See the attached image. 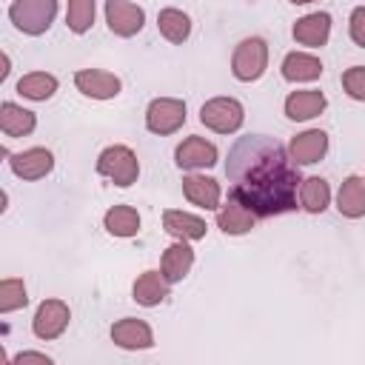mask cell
<instances>
[{"label": "cell", "mask_w": 365, "mask_h": 365, "mask_svg": "<svg viewBox=\"0 0 365 365\" xmlns=\"http://www.w3.org/2000/svg\"><path fill=\"white\" fill-rule=\"evenodd\" d=\"M225 174L231 180V197L248 205L257 217H277L297 208L302 182L299 165L274 137H240L228 151Z\"/></svg>", "instance_id": "1"}, {"label": "cell", "mask_w": 365, "mask_h": 365, "mask_svg": "<svg viewBox=\"0 0 365 365\" xmlns=\"http://www.w3.org/2000/svg\"><path fill=\"white\" fill-rule=\"evenodd\" d=\"M57 14V0H11L9 6V20L14 23L17 31L29 37H40L48 31Z\"/></svg>", "instance_id": "2"}, {"label": "cell", "mask_w": 365, "mask_h": 365, "mask_svg": "<svg viewBox=\"0 0 365 365\" xmlns=\"http://www.w3.org/2000/svg\"><path fill=\"white\" fill-rule=\"evenodd\" d=\"M268 68V43L262 37H245L231 54V74L240 83H254Z\"/></svg>", "instance_id": "3"}, {"label": "cell", "mask_w": 365, "mask_h": 365, "mask_svg": "<svg viewBox=\"0 0 365 365\" xmlns=\"http://www.w3.org/2000/svg\"><path fill=\"white\" fill-rule=\"evenodd\" d=\"M97 174L108 177L114 185L120 188H128L137 182L140 177V163H137V154L128 148V145H108L100 151L97 157Z\"/></svg>", "instance_id": "4"}, {"label": "cell", "mask_w": 365, "mask_h": 365, "mask_svg": "<svg viewBox=\"0 0 365 365\" xmlns=\"http://www.w3.org/2000/svg\"><path fill=\"white\" fill-rule=\"evenodd\" d=\"M200 123L217 134H234L245 123V108L234 97H211L200 108Z\"/></svg>", "instance_id": "5"}, {"label": "cell", "mask_w": 365, "mask_h": 365, "mask_svg": "<svg viewBox=\"0 0 365 365\" xmlns=\"http://www.w3.org/2000/svg\"><path fill=\"white\" fill-rule=\"evenodd\" d=\"M182 123H185V103L177 97H157L145 108V128L151 134L160 137L174 134L182 128Z\"/></svg>", "instance_id": "6"}, {"label": "cell", "mask_w": 365, "mask_h": 365, "mask_svg": "<svg viewBox=\"0 0 365 365\" xmlns=\"http://www.w3.org/2000/svg\"><path fill=\"white\" fill-rule=\"evenodd\" d=\"M68 319H71V311L63 299H43L34 311V319H31V331L37 339H57L66 328H68Z\"/></svg>", "instance_id": "7"}, {"label": "cell", "mask_w": 365, "mask_h": 365, "mask_svg": "<svg viewBox=\"0 0 365 365\" xmlns=\"http://www.w3.org/2000/svg\"><path fill=\"white\" fill-rule=\"evenodd\" d=\"M217 160H220L217 145H214L211 140H205V137H197V134L185 137V140L174 148V163H177V168H182V171L211 168V165H217Z\"/></svg>", "instance_id": "8"}, {"label": "cell", "mask_w": 365, "mask_h": 365, "mask_svg": "<svg viewBox=\"0 0 365 365\" xmlns=\"http://www.w3.org/2000/svg\"><path fill=\"white\" fill-rule=\"evenodd\" d=\"M106 23L117 37H134L145 26V11L131 0H106Z\"/></svg>", "instance_id": "9"}, {"label": "cell", "mask_w": 365, "mask_h": 365, "mask_svg": "<svg viewBox=\"0 0 365 365\" xmlns=\"http://www.w3.org/2000/svg\"><path fill=\"white\" fill-rule=\"evenodd\" d=\"M9 165L14 171V177L20 180H43L46 174H51L54 168V154L43 145H34V148H26V151H17V154H9Z\"/></svg>", "instance_id": "10"}, {"label": "cell", "mask_w": 365, "mask_h": 365, "mask_svg": "<svg viewBox=\"0 0 365 365\" xmlns=\"http://www.w3.org/2000/svg\"><path fill=\"white\" fill-rule=\"evenodd\" d=\"M74 86L80 94H86L91 100H111L123 88L120 77L111 71H103V68H80L74 74Z\"/></svg>", "instance_id": "11"}, {"label": "cell", "mask_w": 365, "mask_h": 365, "mask_svg": "<svg viewBox=\"0 0 365 365\" xmlns=\"http://www.w3.org/2000/svg\"><path fill=\"white\" fill-rule=\"evenodd\" d=\"M182 194L191 205L202 208V211H217L220 200H222V188L214 177L205 174H185L182 177Z\"/></svg>", "instance_id": "12"}, {"label": "cell", "mask_w": 365, "mask_h": 365, "mask_svg": "<svg viewBox=\"0 0 365 365\" xmlns=\"http://www.w3.org/2000/svg\"><path fill=\"white\" fill-rule=\"evenodd\" d=\"M111 339H114V345H120L125 351H145L154 345V331L148 322L125 317L111 325Z\"/></svg>", "instance_id": "13"}, {"label": "cell", "mask_w": 365, "mask_h": 365, "mask_svg": "<svg viewBox=\"0 0 365 365\" xmlns=\"http://www.w3.org/2000/svg\"><path fill=\"white\" fill-rule=\"evenodd\" d=\"M288 154L297 165H314L328 154V134L322 128H308L291 140Z\"/></svg>", "instance_id": "14"}, {"label": "cell", "mask_w": 365, "mask_h": 365, "mask_svg": "<svg viewBox=\"0 0 365 365\" xmlns=\"http://www.w3.org/2000/svg\"><path fill=\"white\" fill-rule=\"evenodd\" d=\"M294 40L299 46H308V48H319L328 43L331 37V14L328 11H311L305 17H299L291 29Z\"/></svg>", "instance_id": "15"}, {"label": "cell", "mask_w": 365, "mask_h": 365, "mask_svg": "<svg viewBox=\"0 0 365 365\" xmlns=\"http://www.w3.org/2000/svg\"><path fill=\"white\" fill-rule=\"evenodd\" d=\"M328 106L325 94L317 91V88H302V91H291L285 97V117L294 120V123H305V120H314L317 114H322Z\"/></svg>", "instance_id": "16"}, {"label": "cell", "mask_w": 365, "mask_h": 365, "mask_svg": "<svg viewBox=\"0 0 365 365\" xmlns=\"http://www.w3.org/2000/svg\"><path fill=\"white\" fill-rule=\"evenodd\" d=\"M254 222H257V214L248 205H242L240 200H234V197L225 205H220V211H217V228L222 234H228V237L248 234L254 228Z\"/></svg>", "instance_id": "17"}, {"label": "cell", "mask_w": 365, "mask_h": 365, "mask_svg": "<svg viewBox=\"0 0 365 365\" xmlns=\"http://www.w3.org/2000/svg\"><path fill=\"white\" fill-rule=\"evenodd\" d=\"M163 228L174 237V240H185V242H194V240H202L208 225L202 217L197 214H188V211H180V208H168L163 211Z\"/></svg>", "instance_id": "18"}, {"label": "cell", "mask_w": 365, "mask_h": 365, "mask_svg": "<svg viewBox=\"0 0 365 365\" xmlns=\"http://www.w3.org/2000/svg\"><path fill=\"white\" fill-rule=\"evenodd\" d=\"M171 282L163 277V271H143L131 285V299L143 308H154L168 297Z\"/></svg>", "instance_id": "19"}, {"label": "cell", "mask_w": 365, "mask_h": 365, "mask_svg": "<svg viewBox=\"0 0 365 365\" xmlns=\"http://www.w3.org/2000/svg\"><path fill=\"white\" fill-rule=\"evenodd\" d=\"M279 71L288 83H314L322 77V63H319V57H314L308 51H291L282 57Z\"/></svg>", "instance_id": "20"}, {"label": "cell", "mask_w": 365, "mask_h": 365, "mask_svg": "<svg viewBox=\"0 0 365 365\" xmlns=\"http://www.w3.org/2000/svg\"><path fill=\"white\" fill-rule=\"evenodd\" d=\"M191 265H194V248H191L185 240H177V242H171V245L163 251L160 271H163V277H165L171 285L180 282V279H185V274L191 271Z\"/></svg>", "instance_id": "21"}, {"label": "cell", "mask_w": 365, "mask_h": 365, "mask_svg": "<svg viewBox=\"0 0 365 365\" xmlns=\"http://www.w3.org/2000/svg\"><path fill=\"white\" fill-rule=\"evenodd\" d=\"M336 211L348 220L365 217V177L351 174L342 180V185L336 191Z\"/></svg>", "instance_id": "22"}, {"label": "cell", "mask_w": 365, "mask_h": 365, "mask_svg": "<svg viewBox=\"0 0 365 365\" xmlns=\"http://www.w3.org/2000/svg\"><path fill=\"white\" fill-rule=\"evenodd\" d=\"M34 128H37L34 111H29V108H23V106H17V103H11V100H6V103L0 106V131H3L6 137H26V134H31Z\"/></svg>", "instance_id": "23"}, {"label": "cell", "mask_w": 365, "mask_h": 365, "mask_svg": "<svg viewBox=\"0 0 365 365\" xmlns=\"http://www.w3.org/2000/svg\"><path fill=\"white\" fill-rule=\"evenodd\" d=\"M103 225H106V231L111 237H123V240L125 237H137V231H140V214L131 205H111L106 211V217H103Z\"/></svg>", "instance_id": "24"}, {"label": "cell", "mask_w": 365, "mask_h": 365, "mask_svg": "<svg viewBox=\"0 0 365 365\" xmlns=\"http://www.w3.org/2000/svg\"><path fill=\"white\" fill-rule=\"evenodd\" d=\"M54 91H57V77L48 74V71H29L17 80V94L26 97V100L43 103V100L54 97Z\"/></svg>", "instance_id": "25"}, {"label": "cell", "mask_w": 365, "mask_h": 365, "mask_svg": "<svg viewBox=\"0 0 365 365\" xmlns=\"http://www.w3.org/2000/svg\"><path fill=\"white\" fill-rule=\"evenodd\" d=\"M331 202V185L322 177H305L299 182V205L308 214H322Z\"/></svg>", "instance_id": "26"}, {"label": "cell", "mask_w": 365, "mask_h": 365, "mask_svg": "<svg viewBox=\"0 0 365 365\" xmlns=\"http://www.w3.org/2000/svg\"><path fill=\"white\" fill-rule=\"evenodd\" d=\"M157 29L168 43H185L191 34V17L180 9H163L157 14Z\"/></svg>", "instance_id": "27"}, {"label": "cell", "mask_w": 365, "mask_h": 365, "mask_svg": "<svg viewBox=\"0 0 365 365\" xmlns=\"http://www.w3.org/2000/svg\"><path fill=\"white\" fill-rule=\"evenodd\" d=\"M94 14H97L94 0H68V6H66V26H68V31L86 34L91 29V23H94Z\"/></svg>", "instance_id": "28"}, {"label": "cell", "mask_w": 365, "mask_h": 365, "mask_svg": "<svg viewBox=\"0 0 365 365\" xmlns=\"http://www.w3.org/2000/svg\"><path fill=\"white\" fill-rule=\"evenodd\" d=\"M29 297H26V285L17 277H6L0 282V314H11L17 308H26Z\"/></svg>", "instance_id": "29"}, {"label": "cell", "mask_w": 365, "mask_h": 365, "mask_svg": "<svg viewBox=\"0 0 365 365\" xmlns=\"http://www.w3.org/2000/svg\"><path fill=\"white\" fill-rule=\"evenodd\" d=\"M342 88L351 100L365 103V66H351L342 71Z\"/></svg>", "instance_id": "30"}, {"label": "cell", "mask_w": 365, "mask_h": 365, "mask_svg": "<svg viewBox=\"0 0 365 365\" xmlns=\"http://www.w3.org/2000/svg\"><path fill=\"white\" fill-rule=\"evenodd\" d=\"M348 34H351V40L359 48H365V6H356L351 11V17H348Z\"/></svg>", "instance_id": "31"}, {"label": "cell", "mask_w": 365, "mask_h": 365, "mask_svg": "<svg viewBox=\"0 0 365 365\" xmlns=\"http://www.w3.org/2000/svg\"><path fill=\"white\" fill-rule=\"evenodd\" d=\"M11 362H14V365H23V362H43V365H51V356L40 354V351H20Z\"/></svg>", "instance_id": "32"}, {"label": "cell", "mask_w": 365, "mask_h": 365, "mask_svg": "<svg viewBox=\"0 0 365 365\" xmlns=\"http://www.w3.org/2000/svg\"><path fill=\"white\" fill-rule=\"evenodd\" d=\"M9 77V54H3V71H0V80Z\"/></svg>", "instance_id": "33"}, {"label": "cell", "mask_w": 365, "mask_h": 365, "mask_svg": "<svg viewBox=\"0 0 365 365\" xmlns=\"http://www.w3.org/2000/svg\"><path fill=\"white\" fill-rule=\"evenodd\" d=\"M288 3H294V6H305V3H317V0H288Z\"/></svg>", "instance_id": "34"}]
</instances>
